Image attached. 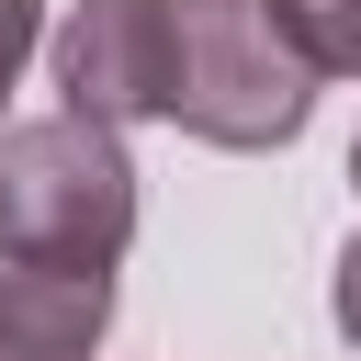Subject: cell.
Segmentation results:
<instances>
[{"mask_svg": "<svg viewBox=\"0 0 361 361\" xmlns=\"http://www.w3.org/2000/svg\"><path fill=\"white\" fill-rule=\"evenodd\" d=\"M0 248L113 271L135 248V158H124V124H90L68 102L34 113V124H0Z\"/></svg>", "mask_w": 361, "mask_h": 361, "instance_id": "obj_1", "label": "cell"}, {"mask_svg": "<svg viewBox=\"0 0 361 361\" xmlns=\"http://www.w3.org/2000/svg\"><path fill=\"white\" fill-rule=\"evenodd\" d=\"M180 68H169V124L203 147H293L316 113V68L293 56V34L271 23V0H169Z\"/></svg>", "mask_w": 361, "mask_h": 361, "instance_id": "obj_2", "label": "cell"}, {"mask_svg": "<svg viewBox=\"0 0 361 361\" xmlns=\"http://www.w3.org/2000/svg\"><path fill=\"white\" fill-rule=\"evenodd\" d=\"M45 68H56V102L90 124H169V68H180L169 0H79L45 34Z\"/></svg>", "mask_w": 361, "mask_h": 361, "instance_id": "obj_3", "label": "cell"}, {"mask_svg": "<svg viewBox=\"0 0 361 361\" xmlns=\"http://www.w3.org/2000/svg\"><path fill=\"white\" fill-rule=\"evenodd\" d=\"M102 327H113V271L0 248V361H102Z\"/></svg>", "mask_w": 361, "mask_h": 361, "instance_id": "obj_4", "label": "cell"}, {"mask_svg": "<svg viewBox=\"0 0 361 361\" xmlns=\"http://www.w3.org/2000/svg\"><path fill=\"white\" fill-rule=\"evenodd\" d=\"M271 23L316 79H361V0H271Z\"/></svg>", "mask_w": 361, "mask_h": 361, "instance_id": "obj_5", "label": "cell"}, {"mask_svg": "<svg viewBox=\"0 0 361 361\" xmlns=\"http://www.w3.org/2000/svg\"><path fill=\"white\" fill-rule=\"evenodd\" d=\"M45 45V0H0V90L23 79V56Z\"/></svg>", "mask_w": 361, "mask_h": 361, "instance_id": "obj_6", "label": "cell"}, {"mask_svg": "<svg viewBox=\"0 0 361 361\" xmlns=\"http://www.w3.org/2000/svg\"><path fill=\"white\" fill-rule=\"evenodd\" d=\"M327 316H338V338L361 350V237L338 248V271H327Z\"/></svg>", "mask_w": 361, "mask_h": 361, "instance_id": "obj_7", "label": "cell"}, {"mask_svg": "<svg viewBox=\"0 0 361 361\" xmlns=\"http://www.w3.org/2000/svg\"><path fill=\"white\" fill-rule=\"evenodd\" d=\"M350 192H361V135H350Z\"/></svg>", "mask_w": 361, "mask_h": 361, "instance_id": "obj_8", "label": "cell"}]
</instances>
